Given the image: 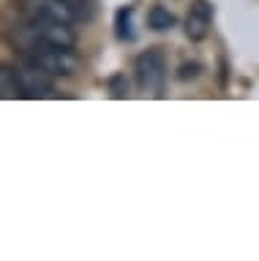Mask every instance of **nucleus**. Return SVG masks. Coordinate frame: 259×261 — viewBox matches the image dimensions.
Here are the masks:
<instances>
[{"mask_svg": "<svg viewBox=\"0 0 259 261\" xmlns=\"http://www.w3.org/2000/svg\"><path fill=\"white\" fill-rule=\"evenodd\" d=\"M148 24H150L153 30H169L175 24V16L169 14L164 6H153L150 14H148Z\"/></svg>", "mask_w": 259, "mask_h": 261, "instance_id": "0eeeda50", "label": "nucleus"}, {"mask_svg": "<svg viewBox=\"0 0 259 261\" xmlns=\"http://www.w3.org/2000/svg\"><path fill=\"white\" fill-rule=\"evenodd\" d=\"M136 82L145 93L161 95L167 82V57L161 49H148L136 57Z\"/></svg>", "mask_w": 259, "mask_h": 261, "instance_id": "f03ea898", "label": "nucleus"}, {"mask_svg": "<svg viewBox=\"0 0 259 261\" xmlns=\"http://www.w3.org/2000/svg\"><path fill=\"white\" fill-rule=\"evenodd\" d=\"M19 55L25 63L36 65L38 71L50 73V76H74L77 68H79L74 49H63V46H52V44L28 46V49H22Z\"/></svg>", "mask_w": 259, "mask_h": 261, "instance_id": "f257e3e1", "label": "nucleus"}, {"mask_svg": "<svg viewBox=\"0 0 259 261\" xmlns=\"http://www.w3.org/2000/svg\"><path fill=\"white\" fill-rule=\"evenodd\" d=\"M0 98H6V101L28 98L19 65H0Z\"/></svg>", "mask_w": 259, "mask_h": 261, "instance_id": "39448f33", "label": "nucleus"}, {"mask_svg": "<svg viewBox=\"0 0 259 261\" xmlns=\"http://www.w3.org/2000/svg\"><path fill=\"white\" fill-rule=\"evenodd\" d=\"M210 24H213V8L205 0H199L197 6H191L189 16H185V36L191 41H202L207 36Z\"/></svg>", "mask_w": 259, "mask_h": 261, "instance_id": "20e7f679", "label": "nucleus"}, {"mask_svg": "<svg viewBox=\"0 0 259 261\" xmlns=\"http://www.w3.org/2000/svg\"><path fill=\"white\" fill-rule=\"evenodd\" d=\"M63 3H68L71 8H74V11H82V8H85V3H87V0H63Z\"/></svg>", "mask_w": 259, "mask_h": 261, "instance_id": "6e6552de", "label": "nucleus"}, {"mask_svg": "<svg viewBox=\"0 0 259 261\" xmlns=\"http://www.w3.org/2000/svg\"><path fill=\"white\" fill-rule=\"evenodd\" d=\"M134 6H126L120 8L117 16H115V28H117V38L120 41H136V30H134Z\"/></svg>", "mask_w": 259, "mask_h": 261, "instance_id": "423d86ee", "label": "nucleus"}, {"mask_svg": "<svg viewBox=\"0 0 259 261\" xmlns=\"http://www.w3.org/2000/svg\"><path fill=\"white\" fill-rule=\"evenodd\" d=\"M19 11L33 22H68L74 24L79 11H74L63 0H19Z\"/></svg>", "mask_w": 259, "mask_h": 261, "instance_id": "7ed1b4c3", "label": "nucleus"}]
</instances>
